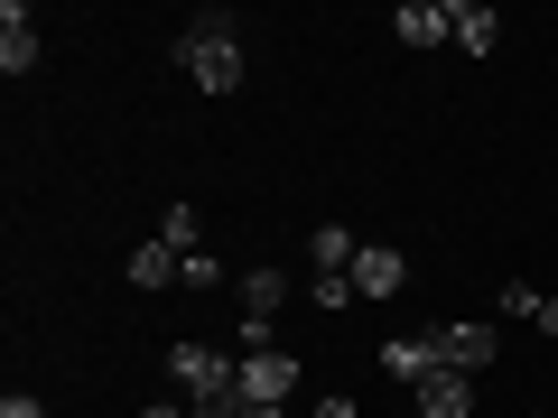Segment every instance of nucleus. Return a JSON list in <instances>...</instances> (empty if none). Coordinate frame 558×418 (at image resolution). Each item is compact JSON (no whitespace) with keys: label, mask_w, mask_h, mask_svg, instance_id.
<instances>
[{"label":"nucleus","mask_w":558,"mask_h":418,"mask_svg":"<svg viewBox=\"0 0 558 418\" xmlns=\"http://www.w3.org/2000/svg\"><path fill=\"white\" fill-rule=\"evenodd\" d=\"M178 65H186V84H205V94H233L242 84V20L233 10H196L186 38H178Z\"/></svg>","instance_id":"obj_1"},{"label":"nucleus","mask_w":558,"mask_h":418,"mask_svg":"<svg viewBox=\"0 0 558 418\" xmlns=\"http://www.w3.org/2000/svg\"><path fill=\"white\" fill-rule=\"evenodd\" d=\"M279 307H289V270H279V260H252V270H242V344H252V354H270Z\"/></svg>","instance_id":"obj_2"},{"label":"nucleus","mask_w":558,"mask_h":418,"mask_svg":"<svg viewBox=\"0 0 558 418\" xmlns=\"http://www.w3.org/2000/svg\"><path fill=\"white\" fill-rule=\"evenodd\" d=\"M168 381L186 399H215V391H233V354H215V344H168Z\"/></svg>","instance_id":"obj_3"},{"label":"nucleus","mask_w":558,"mask_h":418,"mask_svg":"<svg viewBox=\"0 0 558 418\" xmlns=\"http://www.w3.org/2000/svg\"><path fill=\"white\" fill-rule=\"evenodd\" d=\"M418 418H475V372H457V362H438V372L418 381Z\"/></svg>","instance_id":"obj_4"},{"label":"nucleus","mask_w":558,"mask_h":418,"mask_svg":"<svg viewBox=\"0 0 558 418\" xmlns=\"http://www.w3.org/2000/svg\"><path fill=\"white\" fill-rule=\"evenodd\" d=\"M447 38H457L465 57H494L502 47V10L494 0H447Z\"/></svg>","instance_id":"obj_5"},{"label":"nucleus","mask_w":558,"mask_h":418,"mask_svg":"<svg viewBox=\"0 0 558 418\" xmlns=\"http://www.w3.org/2000/svg\"><path fill=\"white\" fill-rule=\"evenodd\" d=\"M233 381H242V399H270V409H279V399L299 391V362H289V354H242Z\"/></svg>","instance_id":"obj_6"},{"label":"nucleus","mask_w":558,"mask_h":418,"mask_svg":"<svg viewBox=\"0 0 558 418\" xmlns=\"http://www.w3.org/2000/svg\"><path fill=\"white\" fill-rule=\"evenodd\" d=\"M28 65H38V20L20 0H0V75H28Z\"/></svg>","instance_id":"obj_7"},{"label":"nucleus","mask_w":558,"mask_h":418,"mask_svg":"<svg viewBox=\"0 0 558 418\" xmlns=\"http://www.w3.org/2000/svg\"><path fill=\"white\" fill-rule=\"evenodd\" d=\"M494 354H502L494 325H438V362H457V372H484Z\"/></svg>","instance_id":"obj_8"},{"label":"nucleus","mask_w":558,"mask_h":418,"mask_svg":"<svg viewBox=\"0 0 558 418\" xmlns=\"http://www.w3.org/2000/svg\"><path fill=\"white\" fill-rule=\"evenodd\" d=\"M400 279H410V260H400L391 242H363V260H354V298H391Z\"/></svg>","instance_id":"obj_9"},{"label":"nucleus","mask_w":558,"mask_h":418,"mask_svg":"<svg viewBox=\"0 0 558 418\" xmlns=\"http://www.w3.org/2000/svg\"><path fill=\"white\" fill-rule=\"evenodd\" d=\"M381 372H391V381H410V391H418V381L438 372V335H391V344H381Z\"/></svg>","instance_id":"obj_10"},{"label":"nucleus","mask_w":558,"mask_h":418,"mask_svg":"<svg viewBox=\"0 0 558 418\" xmlns=\"http://www.w3.org/2000/svg\"><path fill=\"white\" fill-rule=\"evenodd\" d=\"M391 38L400 47H438L447 38V0H400V10H391Z\"/></svg>","instance_id":"obj_11"},{"label":"nucleus","mask_w":558,"mask_h":418,"mask_svg":"<svg viewBox=\"0 0 558 418\" xmlns=\"http://www.w3.org/2000/svg\"><path fill=\"white\" fill-rule=\"evenodd\" d=\"M307 251H317V270H354V260H363V242L344 233V223H317V242H307Z\"/></svg>","instance_id":"obj_12"},{"label":"nucleus","mask_w":558,"mask_h":418,"mask_svg":"<svg viewBox=\"0 0 558 418\" xmlns=\"http://www.w3.org/2000/svg\"><path fill=\"white\" fill-rule=\"evenodd\" d=\"M178 260H186V251H168V242L131 251V288H168V279H178Z\"/></svg>","instance_id":"obj_13"},{"label":"nucleus","mask_w":558,"mask_h":418,"mask_svg":"<svg viewBox=\"0 0 558 418\" xmlns=\"http://www.w3.org/2000/svg\"><path fill=\"white\" fill-rule=\"evenodd\" d=\"M159 242H168V251H196V242H205L196 205H168V214H159Z\"/></svg>","instance_id":"obj_14"},{"label":"nucleus","mask_w":558,"mask_h":418,"mask_svg":"<svg viewBox=\"0 0 558 418\" xmlns=\"http://www.w3.org/2000/svg\"><path fill=\"white\" fill-rule=\"evenodd\" d=\"M178 288H223V260L215 251H186L178 260Z\"/></svg>","instance_id":"obj_15"},{"label":"nucleus","mask_w":558,"mask_h":418,"mask_svg":"<svg viewBox=\"0 0 558 418\" xmlns=\"http://www.w3.org/2000/svg\"><path fill=\"white\" fill-rule=\"evenodd\" d=\"M317 307H354V270H317Z\"/></svg>","instance_id":"obj_16"},{"label":"nucleus","mask_w":558,"mask_h":418,"mask_svg":"<svg viewBox=\"0 0 558 418\" xmlns=\"http://www.w3.org/2000/svg\"><path fill=\"white\" fill-rule=\"evenodd\" d=\"M502 317H539V288H531V279H502Z\"/></svg>","instance_id":"obj_17"},{"label":"nucleus","mask_w":558,"mask_h":418,"mask_svg":"<svg viewBox=\"0 0 558 418\" xmlns=\"http://www.w3.org/2000/svg\"><path fill=\"white\" fill-rule=\"evenodd\" d=\"M0 418H47V399H28V391H10V399H0Z\"/></svg>","instance_id":"obj_18"},{"label":"nucleus","mask_w":558,"mask_h":418,"mask_svg":"<svg viewBox=\"0 0 558 418\" xmlns=\"http://www.w3.org/2000/svg\"><path fill=\"white\" fill-rule=\"evenodd\" d=\"M140 418H196V409H186V399H149Z\"/></svg>","instance_id":"obj_19"},{"label":"nucleus","mask_w":558,"mask_h":418,"mask_svg":"<svg viewBox=\"0 0 558 418\" xmlns=\"http://www.w3.org/2000/svg\"><path fill=\"white\" fill-rule=\"evenodd\" d=\"M539 335H558V288H549V298H539Z\"/></svg>","instance_id":"obj_20"},{"label":"nucleus","mask_w":558,"mask_h":418,"mask_svg":"<svg viewBox=\"0 0 558 418\" xmlns=\"http://www.w3.org/2000/svg\"><path fill=\"white\" fill-rule=\"evenodd\" d=\"M317 418H354V399H317Z\"/></svg>","instance_id":"obj_21"},{"label":"nucleus","mask_w":558,"mask_h":418,"mask_svg":"<svg viewBox=\"0 0 558 418\" xmlns=\"http://www.w3.org/2000/svg\"><path fill=\"white\" fill-rule=\"evenodd\" d=\"M242 418H279V409H270V399H242Z\"/></svg>","instance_id":"obj_22"}]
</instances>
